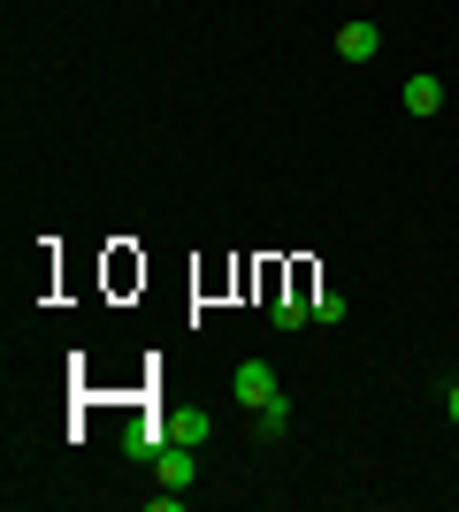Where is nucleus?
I'll list each match as a JSON object with an SVG mask.
<instances>
[{
	"mask_svg": "<svg viewBox=\"0 0 459 512\" xmlns=\"http://www.w3.org/2000/svg\"><path fill=\"white\" fill-rule=\"evenodd\" d=\"M444 421H452V428H459V383H452V390H444Z\"/></svg>",
	"mask_w": 459,
	"mask_h": 512,
	"instance_id": "8",
	"label": "nucleus"
},
{
	"mask_svg": "<svg viewBox=\"0 0 459 512\" xmlns=\"http://www.w3.org/2000/svg\"><path fill=\"white\" fill-rule=\"evenodd\" d=\"M161 444H207V413H169V421H161Z\"/></svg>",
	"mask_w": 459,
	"mask_h": 512,
	"instance_id": "5",
	"label": "nucleus"
},
{
	"mask_svg": "<svg viewBox=\"0 0 459 512\" xmlns=\"http://www.w3.org/2000/svg\"><path fill=\"white\" fill-rule=\"evenodd\" d=\"M230 390H238V406H245V413H261V406H276V398H284V383H276V367H268V360H238Z\"/></svg>",
	"mask_w": 459,
	"mask_h": 512,
	"instance_id": "1",
	"label": "nucleus"
},
{
	"mask_svg": "<svg viewBox=\"0 0 459 512\" xmlns=\"http://www.w3.org/2000/svg\"><path fill=\"white\" fill-rule=\"evenodd\" d=\"M146 467L161 474L169 490H192V474H199V451H192V444H161V451L146 459Z\"/></svg>",
	"mask_w": 459,
	"mask_h": 512,
	"instance_id": "2",
	"label": "nucleus"
},
{
	"mask_svg": "<svg viewBox=\"0 0 459 512\" xmlns=\"http://www.w3.org/2000/svg\"><path fill=\"white\" fill-rule=\"evenodd\" d=\"M398 100H406V115H444V85H437V77H406Z\"/></svg>",
	"mask_w": 459,
	"mask_h": 512,
	"instance_id": "4",
	"label": "nucleus"
},
{
	"mask_svg": "<svg viewBox=\"0 0 459 512\" xmlns=\"http://www.w3.org/2000/svg\"><path fill=\"white\" fill-rule=\"evenodd\" d=\"M337 54H345V62H375V54H383V23L352 16L345 31H337Z\"/></svg>",
	"mask_w": 459,
	"mask_h": 512,
	"instance_id": "3",
	"label": "nucleus"
},
{
	"mask_svg": "<svg viewBox=\"0 0 459 512\" xmlns=\"http://www.w3.org/2000/svg\"><path fill=\"white\" fill-rule=\"evenodd\" d=\"M253 421H261V428H253L261 444H276V436H291V398H276V406H261V413H253Z\"/></svg>",
	"mask_w": 459,
	"mask_h": 512,
	"instance_id": "6",
	"label": "nucleus"
},
{
	"mask_svg": "<svg viewBox=\"0 0 459 512\" xmlns=\"http://www.w3.org/2000/svg\"><path fill=\"white\" fill-rule=\"evenodd\" d=\"M306 314L322 321V329H337V321H345L352 306H345V291H314V299H306Z\"/></svg>",
	"mask_w": 459,
	"mask_h": 512,
	"instance_id": "7",
	"label": "nucleus"
}]
</instances>
